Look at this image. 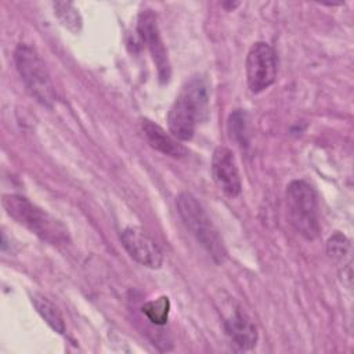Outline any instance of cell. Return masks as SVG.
I'll list each match as a JSON object with an SVG mask.
<instances>
[{
    "label": "cell",
    "mask_w": 354,
    "mask_h": 354,
    "mask_svg": "<svg viewBox=\"0 0 354 354\" xmlns=\"http://www.w3.org/2000/svg\"><path fill=\"white\" fill-rule=\"evenodd\" d=\"M141 129L149 145L153 149L171 158H181L187 153L185 148L177 140H174L170 134H167L160 126H158L152 120L147 118L141 119Z\"/></svg>",
    "instance_id": "obj_11"
},
{
    "label": "cell",
    "mask_w": 354,
    "mask_h": 354,
    "mask_svg": "<svg viewBox=\"0 0 354 354\" xmlns=\"http://www.w3.org/2000/svg\"><path fill=\"white\" fill-rule=\"evenodd\" d=\"M53 7L57 18L66 29L73 33H79L82 30V17L79 10L71 1H55Z\"/></svg>",
    "instance_id": "obj_14"
},
{
    "label": "cell",
    "mask_w": 354,
    "mask_h": 354,
    "mask_svg": "<svg viewBox=\"0 0 354 354\" xmlns=\"http://www.w3.org/2000/svg\"><path fill=\"white\" fill-rule=\"evenodd\" d=\"M14 61L30 95L44 106H53L55 101L54 86L50 73L36 50L28 44H19L14 51Z\"/></svg>",
    "instance_id": "obj_5"
},
{
    "label": "cell",
    "mask_w": 354,
    "mask_h": 354,
    "mask_svg": "<svg viewBox=\"0 0 354 354\" xmlns=\"http://www.w3.org/2000/svg\"><path fill=\"white\" fill-rule=\"evenodd\" d=\"M1 203L10 217L37 235L40 239L51 245H62L69 241L68 228L59 220L50 216L46 210L32 203L28 198L7 194L3 195Z\"/></svg>",
    "instance_id": "obj_2"
},
{
    "label": "cell",
    "mask_w": 354,
    "mask_h": 354,
    "mask_svg": "<svg viewBox=\"0 0 354 354\" xmlns=\"http://www.w3.org/2000/svg\"><path fill=\"white\" fill-rule=\"evenodd\" d=\"M137 32L152 55L160 83H167L170 80L171 68L167 57V50L160 37L156 15L152 10H142L140 12L137 19Z\"/></svg>",
    "instance_id": "obj_7"
},
{
    "label": "cell",
    "mask_w": 354,
    "mask_h": 354,
    "mask_svg": "<svg viewBox=\"0 0 354 354\" xmlns=\"http://www.w3.org/2000/svg\"><path fill=\"white\" fill-rule=\"evenodd\" d=\"M30 301L36 308V311L39 313V315L46 321V324L53 330H55L59 335L65 333V322H64L62 314L59 313V310L55 307L53 301H50L46 296L40 293H32Z\"/></svg>",
    "instance_id": "obj_12"
},
{
    "label": "cell",
    "mask_w": 354,
    "mask_h": 354,
    "mask_svg": "<svg viewBox=\"0 0 354 354\" xmlns=\"http://www.w3.org/2000/svg\"><path fill=\"white\" fill-rule=\"evenodd\" d=\"M176 206L183 223L195 239L206 249L217 264H221L227 257V250L218 231L202 205L189 192H181L176 198Z\"/></svg>",
    "instance_id": "obj_3"
},
{
    "label": "cell",
    "mask_w": 354,
    "mask_h": 354,
    "mask_svg": "<svg viewBox=\"0 0 354 354\" xmlns=\"http://www.w3.org/2000/svg\"><path fill=\"white\" fill-rule=\"evenodd\" d=\"M227 129L230 138L234 140L239 147L248 148L250 142V126H249V116L242 109H235L230 113Z\"/></svg>",
    "instance_id": "obj_13"
},
{
    "label": "cell",
    "mask_w": 354,
    "mask_h": 354,
    "mask_svg": "<svg viewBox=\"0 0 354 354\" xmlns=\"http://www.w3.org/2000/svg\"><path fill=\"white\" fill-rule=\"evenodd\" d=\"M285 202L289 223L301 236L314 241L321 231L314 188L303 180H293L286 187Z\"/></svg>",
    "instance_id": "obj_4"
},
{
    "label": "cell",
    "mask_w": 354,
    "mask_h": 354,
    "mask_svg": "<svg viewBox=\"0 0 354 354\" xmlns=\"http://www.w3.org/2000/svg\"><path fill=\"white\" fill-rule=\"evenodd\" d=\"M350 249H351L350 241L340 232L333 234L326 242V253L333 260H339V261L343 260L350 254Z\"/></svg>",
    "instance_id": "obj_16"
},
{
    "label": "cell",
    "mask_w": 354,
    "mask_h": 354,
    "mask_svg": "<svg viewBox=\"0 0 354 354\" xmlns=\"http://www.w3.org/2000/svg\"><path fill=\"white\" fill-rule=\"evenodd\" d=\"M224 329L231 342L241 350H250L257 343L256 325L239 307L225 318Z\"/></svg>",
    "instance_id": "obj_10"
},
{
    "label": "cell",
    "mask_w": 354,
    "mask_h": 354,
    "mask_svg": "<svg viewBox=\"0 0 354 354\" xmlns=\"http://www.w3.org/2000/svg\"><path fill=\"white\" fill-rule=\"evenodd\" d=\"M277 77V55L274 48L264 43H254L246 55V80L252 93L268 88Z\"/></svg>",
    "instance_id": "obj_6"
},
{
    "label": "cell",
    "mask_w": 354,
    "mask_h": 354,
    "mask_svg": "<svg viewBox=\"0 0 354 354\" xmlns=\"http://www.w3.org/2000/svg\"><path fill=\"white\" fill-rule=\"evenodd\" d=\"M212 174L220 189L230 198L241 194L242 183L238 165L232 151L227 147H217L212 156Z\"/></svg>",
    "instance_id": "obj_9"
},
{
    "label": "cell",
    "mask_w": 354,
    "mask_h": 354,
    "mask_svg": "<svg viewBox=\"0 0 354 354\" xmlns=\"http://www.w3.org/2000/svg\"><path fill=\"white\" fill-rule=\"evenodd\" d=\"M209 90L206 82L199 77H191L181 87L167 113L169 130L180 141H189L196 124L207 115Z\"/></svg>",
    "instance_id": "obj_1"
},
{
    "label": "cell",
    "mask_w": 354,
    "mask_h": 354,
    "mask_svg": "<svg viewBox=\"0 0 354 354\" xmlns=\"http://www.w3.org/2000/svg\"><path fill=\"white\" fill-rule=\"evenodd\" d=\"M120 242L129 256L138 264L148 268H159L163 254L156 242L141 228L129 227L120 234Z\"/></svg>",
    "instance_id": "obj_8"
},
{
    "label": "cell",
    "mask_w": 354,
    "mask_h": 354,
    "mask_svg": "<svg viewBox=\"0 0 354 354\" xmlns=\"http://www.w3.org/2000/svg\"><path fill=\"white\" fill-rule=\"evenodd\" d=\"M142 314L155 325H165L169 319L170 300L167 296H160L155 300L147 301L141 307Z\"/></svg>",
    "instance_id": "obj_15"
}]
</instances>
